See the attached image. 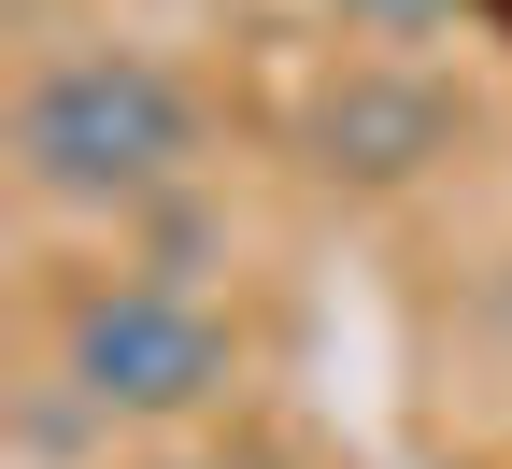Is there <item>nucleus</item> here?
<instances>
[{
  "instance_id": "nucleus-1",
  "label": "nucleus",
  "mask_w": 512,
  "mask_h": 469,
  "mask_svg": "<svg viewBox=\"0 0 512 469\" xmlns=\"http://www.w3.org/2000/svg\"><path fill=\"white\" fill-rule=\"evenodd\" d=\"M200 157V100H185L171 57L143 43H72L43 57L29 100H15V171L43 199H143Z\"/></svg>"
},
{
  "instance_id": "nucleus-2",
  "label": "nucleus",
  "mask_w": 512,
  "mask_h": 469,
  "mask_svg": "<svg viewBox=\"0 0 512 469\" xmlns=\"http://www.w3.org/2000/svg\"><path fill=\"white\" fill-rule=\"evenodd\" d=\"M57 370L86 413H200L228 384V313H200L185 285H100L57 327Z\"/></svg>"
},
{
  "instance_id": "nucleus-3",
  "label": "nucleus",
  "mask_w": 512,
  "mask_h": 469,
  "mask_svg": "<svg viewBox=\"0 0 512 469\" xmlns=\"http://www.w3.org/2000/svg\"><path fill=\"white\" fill-rule=\"evenodd\" d=\"M441 86L427 72H356L328 114H313V143H328V171H356V185H399V171H427L441 157Z\"/></svg>"
},
{
  "instance_id": "nucleus-4",
  "label": "nucleus",
  "mask_w": 512,
  "mask_h": 469,
  "mask_svg": "<svg viewBox=\"0 0 512 469\" xmlns=\"http://www.w3.org/2000/svg\"><path fill=\"white\" fill-rule=\"evenodd\" d=\"M342 15H356V29H441L456 0H342Z\"/></svg>"
}]
</instances>
